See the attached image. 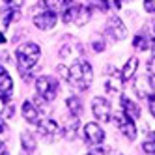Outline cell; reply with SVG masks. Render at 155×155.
<instances>
[{
    "label": "cell",
    "instance_id": "1",
    "mask_svg": "<svg viewBox=\"0 0 155 155\" xmlns=\"http://www.w3.org/2000/svg\"><path fill=\"white\" fill-rule=\"evenodd\" d=\"M94 81V69L92 65L86 60H75L73 65L69 68V79L68 82L73 88H79V90H88Z\"/></svg>",
    "mask_w": 155,
    "mask_h": 155
},
{
    "label": "cell",
    "instance_id": "2",
    "mask_svg": "<svg viewBox=\"0 0 155 155\" xmlns=\"http://www.w3.org/2000/svg\"><path fill=\"white\" fill-rule=\"evenodd\" d=\"M39 54H41V49L36 43H23V45L17 47V52H15V58H17V65L21 71H28L32 69L34 65L38 64L39 60Z\"/></svg>",
    "mask_w": 155,
    "mask_h": 155
},
{
    "label": "cell",
    "instance_id": "3",
    "mask_svg": "<svg viewBox=\"0 0 155 155\" xmlns=\"http://www.w3.org/2000/svg\"><path fill=\"white\" fill-rule=\"evenodd\" d=\"M62 21L65 25L84 26L88 21H90V9H88L86 6H69L62 13Z\"/></svg>",
    "mask_w": 155,
    "mask_h": 155
},
{
    "label": "cell",
    "instance_id": "4",
    "mask_svg": "<svg viewBox=\"0 0 155 155\" xmlns=\"http://www.w3.org/2000/svg\"><path fill=\"white\" fill-rule=\"evenodd\" d=\"M58 81L54 79V77H51V75H41V77H38V81H36V90H38V94L45 99V101H52L54 97H56V94H58Z\"/></svg>",
    "mask_w": 155,
    "mask_h": 155
},
{
    "label": "cell",
    "instance_id": "5",
    "mask_svg": "<svg viewBox=\"0 0 155 155\" xmlns=\"http://www.w3.org/2000/svg\"><path fill=\"white\" fill-rule=\"evenodd\" d=\"M34 25L39 30H49V28H52L56 25V13L51 12V9L45 6V2H43V4H39L38 12L34 13Z\"/></svg>",
    "mask_w": 155,
    "mask_h": 155
},
{
    "label": "cell",
    "instance_id": "6",
    "mask_svg": "<svg viewBox=\"0 0 155 155\" xmlns=\"http://www.w3.org/2000/svg\"><path fill=\"white\" fill-rule=\"evenodd\" d=\"M92 112L99 121H108L112 118V108L105 97H95L92 101Z\"/></svg>",
    "mask_w": 155,
    "mask_h": 155
},
{
    "label": "cell",
    "instance_id": "7",
    "mask_svg": "<svg viewBox=\"0 0 155 155\" xmlns=\"http://www.w3.org/2000/svg\"><path fill=\"white\" fill-rule=\"evenodd\" d=\"M105 32L112 38L114 41H120V39H125L127 36V28L124 26V23L118 19V17H110L107 21V26H105Z\"/></svg>",
    "mask_w": 155,
    "mask_h": 155
},
{
    "label": "cell",
    "instance_id": "8",
    "mask_svg": "<svg viewBox=\"0 0 155 155\" xmlns=\"http://www.w3.org/2000/svg\"><path fill=\"white\" fill-rule=\"evenodd\" d=\"M135 90H137V94L142 99H146V101H150V103L155 99V82L150 79V77H142V79H138Z\"/></svg>",
    "mask_w": 155,
    "mask_h": 155
},
{
    "label": "cell",
    "instance_id": "9",
    "mask_svg": "<svg viewBox=\"0 0 155 155\" xmlns=\"http://www.w3.org/2000/svg\"><path fill=\"white\" fill-rule=\"evenodd\" d=\"M116 121H118V127L129 140H135L137 138V127H135V120H131L129 116H125L124 112H118L116 114Z\"/></svg>",
    "mask_w": 155,
    "mask_h": 155
},
{
    "label": "cell",
    "instance_id": "10",
    "mask_svg": "<svg viewBox=\"0 0 155 155\" xmlns=\"http://www.w3.org/2000/svg\"><path fill=\"white\" fill-rule=\"evenodd\" d=\"M84 137H86L88 144H92V146H99V144L105 140V131L99 127L97 124H86Z\"/></svg>",
    "mask_w": 155,
    "mask_h": 155
},
{
    "label": "cell",
    "instance_id": "11",
    "mask_svg": "<svg viewBox=\"0 0 155 155\" xmlns=\"http://www.w3.org/2000/svg\"><path fill=\"white\" fill-rule=\"evenodd\" d=\"M38 133H39L43 138L52 140L54 137H56V133H58V125H56V121L51 120V118L39 120V121H38Z\"/></svg>",
    "mask_w": 155,
    "mask_h": 155
},
{
    "label": "cell",
    "instance_id": "12",
    "mask_svg": "<svg viewBox=\"0 0 155 155\" xmlns=\"http://www.w3.org/2000/svg\"><path fill=\"white\" fill-rule=\"evenodd\" d=\"M120 105H121V112H124L125 116H129L131 120H137L140 118V107L133 101V99L129 97H121L120 99Z\"/></svg>",
    "mask_w": 155,
    "mask_h": 155
},
{
    "label": "cell",
    "instance_id": "13",
    "mask_svg": "<svg viewBox=\"0 0 155 155\" xmlns=\"http://www.w3.org/2000/svg\"><path fill=\"white\" fill-rule=\"evenodd\" d=\"M13 90V81H12V77H9V73L4 69V68H0V97H8L9 94H12Z\"/></svg>",
    "mask_w": 155,
    "mask_h": 155
},
{
    "label": "cell",
    "instance_id": "14",
    "mask_svg": "<svg viewBox=\"0 0 155 155\" xmlns=\"http://www.w3.org/2000/svg\"><path fill=\"white\" fill-rule=\"evenodd\" d=\"M21 112H23L25 120L30 121V124H38V121H39V110H38V107L32 103V101H25L23 103V108H21Z\"/></svg>",
    "mask_w": 155,
    "mask_h": 155
},
{
    "label": "cell",
    "instance_id": "15",
    "mask_svg": "<svg viewBox=\"0 0 155 155\" xmlns=\"http://www.w3.org/2000/svg\"><path fill=\"white\" fill-rule=\"evenodd\" d=\"M79 125H81V118L71 116V118L64 124V137L68 138V140H73V138L77 137V133H79Z\"/></svg>",
    "mask_w": 155,
    "mask_h": 155
},
{
    "label": "cell",
    "instance_id": "16",
    "mask_svg": "<svg viewBox=\"0 0 155 155\" xmlns=\"http://www.w3.org/2000/svg\"><path fill=\"white\" fill-rule=\"evenodd\" d=\"M137 69H138V58L137 56H131L129 60H127V64L124 65V69H121V81H129V79H133V75L137 73Z\"/></svg>",
    "mask_w": 155,
    "mask_h": 155
},
{
    "label": "cell",
    "instance_id": "17",
    "mask_svg": "<svg viewBox=\"0 0 155 155\" xmlns=\"http://www.w3.org/2000/svg\"><path fill=\"white\" fill-rule=\"evenodd\" d=\"M68 108H69L71 116H75V118H81V114H82V101H81L79 97L71 95V97L68 99Z\"/></svg>",
    "mask_w": 155,
    "mask_h": 155
},
{
    "label": "cell",
    "instance_id": "18",
    "mask_svg": "<svg viewBox=\"0 0 155 155\" xmlns=\"http://www.w3.org/2000/svg\"><path fill=\"white\" fill-rule=\"evenodd\" d=\"M45 6L51 9V12H65V9L69 8V0H45Z\"/></svg>",
    "mask_w": 155,
    "mask_h": 155
},
{
    "label": "cell",
    "instance_id": "19",
    "mask_svg": "<svg viewBox=\"0 0 155 155\" xmlns=\"http://www.w3.org/2000/svg\"><path fill=\"white\" fill-rule=\"evenodd\" d=\"M133 47L138 49V51H148L151 47V41L146 34H137L135 39H133Z\"/></svg>",
    "mask_w": 155,
    "mask_h": 155
},
{
    "label": "cell",
    "instance_id": "20",
    "mask_svg": "<svg viewBox=\"0 0 155 155\" xmlns=\"http://www.w3.org/2000/svg\"><path fill=\"white\" fill-rule=\"evenodd\" d=\"M21 140H23L25 151H34L36 150V138H34V133L32 131H25L23 135H21Z\"/></svg>",
    "mask_w": 155,
    "mask_h": 155
},
{
    "label": "cell",
    "instance_id": "21",
    "mask_svg": "<svg viewBox=\"0 0 155 155\" xmlns=\"http://www.w3.org/2000/svg\"><path fill=\"white\" fill-rule=\"evenodd\" d=\"M121 82H124V81H121V75L118 77L116 81H114V79H112V81H107V86H105L107 92H108V94H120V90H121Z\"/></svg>",
    "mask_w": 155,
    "mask_h": 155
},
{
    "label": "cell",
    "instance_id": "22",
    "mask_svg": "<svg viewBox=\"0 0 155 155\" xmlns=\"http://www.w3.org/2000/svg\"><path fill=\"white\" fill-rule=\"evenodd\" d=\"M88 4L92 6V9H97V12H107L108 9L107 0H88Z\"/></svg>",
    "mask_w": 155,
    "mask_h": 155
},
{
    "label": "cell",
    "instance_id": "23",
    "mask_svg": "<svg viewBox=\"0 0 155 155\" xmlns=\"http://www.w3.org/2000/svg\"><path fill=\"white\" fill-rule=\"evenodd\" d=\"M142 148H144V151L146 153H150V155H155V142H151V140H146L142 144Z\"/></svg>",
    "mask_w": 155,
    "mask_h": 155
},
{
    "label": "cell",
    "instance_id": "24",
    "mask_svg": "<svg viewBox=\"0 0 155 155\" xmlns=\"http://www.w3.org/2000/svg\"><path fill=\"white\" fill-rule=\"evenodd\" d=\"M23 4V0H6L8 9H19V6Z\"/></svg>",
    "mask_w": 155,
    "mask_h": 155
},
{
    "label": "cell",
    "instance_id": "25",
    "mask_svg": "<svg viewBox=\"0 0 155 155\" xmlns=\"http://www.w3.org/2000/svg\"><path fill=\"white\" fill-rule=\"evenodd\" d=\"M144 9L150 13H155V0H144Z\"/></svg>",
    "mask_w": 155,
    "mask_h": 155
},
{
    "label": "cell",
    "instance_id": "26",
    "mask_svg": "<svg viewBox=\"0 0 155 155\" xmlns=\"http://www.w3.org/2000/svg\"><path fill=\"white\" fill-rule=\"evenodd\" d=\"M58 73H60V75L64 77L65 81L69 79V68H65V65H58Z\"/></svg>",
    "mask_w": 155,
    "mask_h": 155
},
{
    "label": "cell",
    "instance_id": "27",
    "mask_svg": "<svg viewBox=\"0 0 155 155\" xmlns=\"http://www.w3.org/2000/svg\"><path fill=\"white\" fill-rule=\"evenodd\" d=\"M94 49H95L97 52H101V51L105 49V43H103V41H94Z\"/></svg>",
    "mask_w": 155,
    "mask_h": 155
},
{
    "label": "cell",
    "instance_id": "28",
    "mask_svg": "<svg viewBox=\"0 0 155 155\" xmlns=\"http://www.w3.org/2000/svg\"><path fill=\"white\" fill-rule=\"evenodd\" d=\"M2 135H4V137L8 135V125L4 124V121H2V120H0V137H2Z\"/></svg>",
    "mask_w": 155,
    "mask_h": 155
},
{
    "label": "cell",
    "instance_id": "29",
    "mask_svg": "<svg viewBox=\"0 0 155 155\" xmlns=\"http://www.w3.org/2000/svg\"><path fill=\"white\" fill-rule=\"evenodd\" d=\"M148 69H150V73L155 75V58H153V56H151V60L148 62Z\"/></svg>",
    "mask_w": 155,
    "mask_h": 155
},
{
    "label": "cell",
    "instance_id": "30",
    "mask_svg": "<svg viewBox=\"0 0 155 155\" xmlns=\"http://www.w3.org/2000/svg\"><path fill=\"white\" fill-rule=\"evenodd\" d=\"M108 6H114V8H120L121 6V0H107Z\"/></svg>",
    "mask_w": 155,
    "mask_h": 155
},
{
    "label": "cell",
    "instance_id": "31",
    "mask_svg": "<svg viewBox=\"0 0 155 155\" xmlns=\"http://www.w3.org/2000/svg\"><path fill=\"white\" fill-rule=\"evenodd\" d=\"M0 155H9L8 151H6V148H4V144L0 142Z\"/></svg>",
    "mask_w": 155,
    "mask_h": 155
},
{
    "label": "cell",
    "instance_id": "32",
    "mask_svg": "<svg viewBox=\"0 0 155 155\" xmlns=\"http://www.w3.org/2000/svg\"><path fill=\"white\" fill-rule=\"evenodd\" d=\"M150 112H151V116L155 118V103H151V105H150Z\"/></svg>",
    "mask_w": 155,
    "mask_h": 155
},
{
    "label": "cell",
    "instance_id": "33",
    "mask_svg": "<svg viewBox=\"0 0 155 155\" xmlns=\"http://www.w3.org/2000/svg\"><path fill=\"white\" fill-rule=\"evenodd\" d=\"M150 140H151V142H155V131H153V133H150Z\"/></svg>",
    "mask_w": 155,
    "mask_h": 155
},
{
    "label": "cell",
    "instance_id": "34",
    "mask_svg": "<svg viewBox=\"0 0 155 155\" xmlns=\"http://www.w3.org/2000/svg\"><path fill=\"white\" fill-rule=\"evenodd\" d=\"M6 41V38H4V34H0V43H4Z\"/></svg>",
    "mask_w": 155,
    "mask_h": 155
},
{
    "label": "cell",
    "instance_id": "35",
    "mask_svg": "<svg viewBox=\"0 0 155 155\" xmlns=\"http://www.w3.org/2000/svg\"><path fill=\"white\" fill-rule=\"evenodd\" d=\"M88 155H92V153H88Z\"/></svg>",
    "mask_w": 155,
    "mask_h": 155
},
{
    "label": "cell",
    "instance_id": "36",
    "mask_svg": "<svg viewBox=\"0 0 155 155\" xmlns=\"http://www.w3.org/2000/svg\"><path fill=\"white\" fill-rule=\"evenodd\" d=\"M69 2H71V0H69Z\"/></svg>",
    "mask_w": 155,
    "mask_h": 155
}]
</instances>
